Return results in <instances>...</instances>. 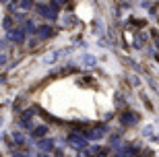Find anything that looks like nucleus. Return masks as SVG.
I'll return each mask as SVG.
<instances>
[{
	"label": "nucleus",
	"instance_id": "f257e3e1",
	"mask_svg": "<svg viewBox=\"0 0 159 157\" xmlns=\"http://www.w3.org/2000/svg\"><path fill=\"white\" fill-rule=\"evenodd\" d=\"M35 8H37V15L39 17H46L50 21H54L56 19V11H58V4L56 2H52V4H37Z\"/></svg>",
	"mask_w": 159,
	"mask_h": 157
},
{
	"label": "nucleus",
	"instance_id": "f03ea898",
	"mask_svg": "<svg viewBox=\"0 0 159 157\" xmlns=\"http://www.w3.org/2000/svg\"><path fill=\"white\" fill-rule=\"evenodd\" d=\"M68 143H70L72 149H85L87 147V139L81 136V134H70L68 136Z\"/></svg>",
	"mask_w": 159,
	"mask_h": 157
},
{
	"label": "nucleus",
	"instance_id": "7ed1b4c3",
	"mask_svg": "<svg viewBox=\"0 0 159 157\" xmlns=\"http://www.w3.org/2000/svg\"><path fill=\"white\" fill-rule=\"evenodd\" d=\"M8 39L12 44H23L25 41V29H8Z\"/></svg>",
	"mask_w": 159,
	"mask_h": 157
},
{
	"label": "nucleus",
	"instance_id": "20e7f679",
	"mask_svg": "<svg viewBox=\"0 0 159 157\" xmlns=\"http://www.w3.org/2000/svg\"><path fill=\"white\" fill-rule=\"evenodd\" d=\"M103 134H106V128L97 126V128H91V130L87 132V139H95V141H97V139H101Z\"/></svg>",
	"mask_w": 159,
	"mask_h": 157
},
{
	"label": "nucleus",
	"instance_id": "39448f33",
	"mask_svg": "<svg viewBox=\"0 0 159 157\" xmlns=\"http://www.w3.org/2000/svg\"><path fill=\"white\" fill-rule=\"evenodd\" d=\"M37 147H39L41 151H52V149H54V141L52 139H39Z\"/></svg>",
	"mask_w": 159,
	"mask_h": 157
},
{
	"label": "nucleus",
	"instance_id": "423d86ee",
	"mask_svg": "<svg viewBox=\"0 0 159 157\" xmlns=\"http://www.w3.org/2000/svg\"><path fill=\"white\" fill-rule=\"evenodd\" d=\"M37 35H39L41 39L50 37V35H52V27H50V25H41V27H37Z\"/></svg>",
	"mask_w": 159,
	"mask_h": 157
},
{
	"label": "nucleus",
	"instance_id": "0eeeda50",
	"mask_svg": "<svg viewBox=\"0 0 159 157\" xmlns=\"http://www.w3.org/2000/svg\"><path fill=\"white\" fill-rule=\"evenodd\" d=\"M46 134H48V128L46 126H37L35 130H31V136H33V139H43Z\"/></svg>",
	"mask_w": 159,
	"mask_h": 157
},
{
	"label": "nucleus",
	"instance_id": "6e6552de",
	"mask_svg": "<svg viewBox=\"0 0 159 157\" xmlns=\"http://www.w3.org/2000/svg\"><path fill=\"white\" fill-rule=\"evenodd\" d=\"M122 122L124 124H132V122H136V116H134V114H124V116H122Z\"/></svg>",
	"mask_w": 159,
	"mask_h": 157
},
{
	"label": "nucleus",
	"instance_id": "1a4fd4ad",
	"mask_svg": "<svg viewBox=\"0 0 159 157\" xmlns=\"http://www.w3.org/2000/svg\"><path fill=\"white\" fill-rule=\"evenodd\" d=\"M23 29H25V33H31V31H35V27H33V23H31V21H27Z\"/></svg>",
	"mask_w": 159,
	"mask_h": 157
},
{
	"label": "nucleus",
	"instance_id": "9d476101",
	"mask_svg": "<svg viewBox=\"0 0 159 157\" xmlns=\"http://www.w3.org/2000/svg\"><path fill=\"white\" fill-rule=\"evenodd\" d=\"M21 6L23 8H29V6H33V0H21Z\"/></svg>",
	"mask_w": 159,
	"mask_h": 157
},
{
	"label": "nucleus",
	"instance_id": "9b49d317",
	"mask_svg": "<svg viewBox=\"0 0 159 157\" xmlns=\"http://www.w3.org/2000/svg\"><path fill=\"white\" fill-rule=\"evenodd\" d=\"M11 25H12V19L6 17V19H4V27H11Z\"/></svg>",
	"mask_w": 159,
	"mask_h": 157
},
{
	"label": "nucleus",
	"instance_id": "f8f14e48",
	"mask_svg": "<svg viewBox=\"0 0 159 157\" xmlns=\"http://www.w3.org/2000/svg\"><path fill=\"white\" fill-rule=\"evenodd\" d=\"M12 157H29V155H25V153H12Z\"/></svg>",
	"mask_w": 159,
	"mask_h": 157
},
{
	"label": "nucleus",
	"instance_id": "ddd939ff",
	"mask_svg": "<svg viewBox=\"0 0 159 157\" xmlns=\"http://www.w3.org/2000/svg\"><path fill=\"white\" fill-rule=\"evenodd\" d=\"M4 62H6V56H2V54H0V66H2Z\"/></svg>",
	"mask_w": 159,
	"mask_h": 157
},
{
	"label": "nucleus",
	"instance_id": "4468645a",
	"mask_svg": "<svg viewBox=\"0 0 159 157\" xmlns=\"http://www.w3.org/2000/svg\"><path fill=\"white\" fill-rule=\"evenodd\" d=\"M39 157H48V155H39Z\"/></svg>",
	"mask_w": 159,
	"mask_h": 157
}]
</instances>
